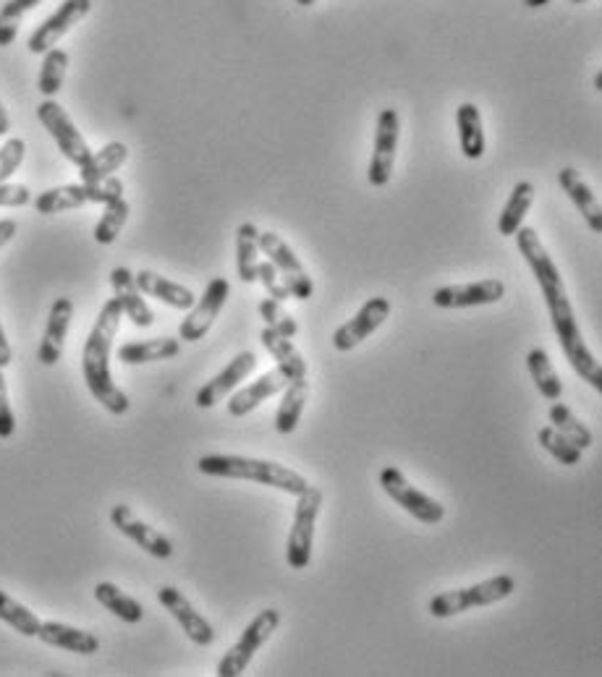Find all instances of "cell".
Masks as SVG:
<instances>
[{
	"instance_id": "cell-14",
	"label": "cell",
	"mask_w": 602,
	"mask_h": 677,
	"mask_svg": "<svg viewBox=\"0 0 602 677\" xmlns=\"http://www.w3.org/2000/svg\"><path fill=\"white\" fill-rule=\"evenodd\" d=\"M110 524H114L126 539H131L134 545L142 547L147 555L158 557V560H168V557H174V545H170V539L166 537V534H160L158 528L145 524V520L139 518L137 512L129 508V505H116V508L110 510Z\"/></svg>"
},
{
	"instance_id": "cell-8",
	"label": "cell",
	"mask_w": 602,
	"mask_h": 677,
	"mask_svg": "<svg viewBox=\"0 0 602 677\" xmlns=\"http://www.w3.org/2000/svg\"><path fill=\"white\" fill-rule=\"evenodd\" d=\"M37 118H40V123L48 129L50 137L56 139L58 150L63 152V158L71 160L77 168L85 166L92 150H89L85 137L79 133L77 123L71 121V116L58 106L53 97H45L40 106H37Z\"/></svg>"
},
{
	"instance_id": "cell-29",
	"label": "cell",
	"mask_w": 602,
	"mask_h": 677,
	"mask_svg": "<svg viewBox=\"0 0 602 677\" xmlns=\"http://www.w3.org/2000/svg\"><path fill=\"white\" fill-rule=\"evenodd\" d=\"M126 160H129V150H126L124 141H110V145L102 147V150L89 155V160L79 168L81 183H95L102 181V178L114 176Z\"/></svg>"
},
{
	"instance_id": "cell-31",
	"label": "cell",
	"mask_w": 602,
	"mask_h": 677,
	"mask_svg": "<svg viewBox=\"0 0 602 677\" xmlns=\"http://www.w3.org/2000/svg\"><path fill=\"white\" fill-rule=\"evenodd\" d=\"M95 599H98L110 615H116L118 620H124L129 625L142 623L145 607L139 605V601L134 597H129V594L118 589L116 584H110V580H102V584L95 586Z\"/></svg>"
},
{
	"instance_id": "cell-35",
	"label": "cell",
	"mask_w": 602,
	"mask_h": 677,
	"mask_svg": "<svg viewBox=\"0 0 602 677\" xmlns=\"http://www.w3.org/2000/svg\"><path fill=\"white\" fill-rule=\"evenodd\" d=\"M0 620L6 625H11L13 630L27 638H34L40 634V617H37L32 609H27L21 601L9 597L6 591H0Z\"/></svg>"
},
{
	"instance_id": "cell-21",
	"label": "cell",
	"mask_w": 602,
	"mask_h": 677,
	"mask_svg": "<svg viewBox=\"0 0 602 677\" xmlns=\"http://www.w3.org/2000/svg\"><path fill=\"white\" fill-rule=\"evenodd\" d=\"M42 644L56 646V649L63 651H73L81 654V657H89V654H98L100 651V638L95 634H89V630L73 628V625L66 623H40V634H37Z\"/></svg>"
},
{
	"instance_id": "cell-16",
	"label": "cell",
	"mask_w": 602,
	"mask_h": 677,
	"mask_svg": "<svg viewBox=\"0 0 602 677\" xmlns=\"http://www.w3.org/2000/svg\"><path fill=\"white\" fill-rule=\"evenodd\" d=\"M255 367H257V356L255 354H251V351L236 354L226 369L218 371V375H215L210 382H205L203 387H199L197 396H195V404L199 408L218 406L223 398H228L230 392H234L236 387H239L244 379H247L251 371H255Z\"/></svg>"
},
{
	"instance_id": "cell-6",
	"label": "cell",
	"mask_w": 602,
	"mask_h": 677,
	"mask_svg": "<svg viewBox=\"0 0 602 677\" xmlns=\"http://www.w3.org/2000/svg\"><path fill=\"white\" fill-rule=\"evenodd\" d=\"M296 512H294V526L288 534V547H286V560L288 568L304 570L312 562V545H315V524L323 508V492L317 487H307L302 495H296Z\"/></svg>"
},
{
	"instance_id": "cell-7",
	"label": "cell",
	"mask_w": 602,
	"mask_h": 677,
	"mask_svg": "<svg viewBox=\"0 0 602 677\" xmlns=\"http://www.w3.org/2000/svg\"><path fill=\"white\" fill-rule=\"evenodd\" d=\"M381 487L393 502L401 505V510H406L408 516L420 520V524L435 526L445 518L443 505L437 502L435 497H430V495L422 492V489H416L414 484L398 471V468H393V466L383 468V471H381Z\"/></svg>"
},
{
	"instance_id": "cell-15",
	"label": "cell",
	"mask_w": 602,
	"mask_h": 677,
	"mask_svg": "<svg viewBox=\"0 0 602 677\" xmlns=\"http://www.w3.org/2000/svg\"><path fill=\"white\" fill-rule=\"evenodd\" d=\"M505 296L503 280H480L464 282V286H443L433 293V303L437 309H472L497 303Z\"/></svg>"
},
{
	"instance_id": "cell-20",
	"label": "cell",
	"mask_w": 602,
	"mask_h": 677,
	"mask_svg": "<svg viewBox=\"0 0 602 677\" xmlns=\"http://www.w3.org/2000/svg\"><path fill=\"white\" fill-rule=\"evenodd\" d=\"M110 286H114L116 299L121 303L124 317H129L137 327H152L155 311L150 309V303L145 301V293L139 290L129 267H116V270L110 272Z\"/></svg>"
},
{
	"instance_id": "cell-25",
	"label": "cell",
	"mask_w": 602,
	"mask_h": 677,
	"mask_svg": "<svg viewBox=\"0 0 602 677\" xmlns=\"http://www.w3.org/2000/svg\"><path fill=\"white\" fill-rule=\"evenodd\" d=\"M309 400V382L307 377L294 379L284 387V400L278 404V411H275V429L280 435H292L299 427L304 408H307Z\"/></svg>"
},
{
	"instance_id": "cell-26",
	"label": "cell",
	"mask_w": 602,
	"mask_h": 677,
	"mask_svg": "<svg viewBox=\"0 0 602 677\" xmlns=\"http://www.w3.org/2000/svg\"><path fill=\"white\" fill-rule=\"evenodd\" d=\"M461 152L466 160H480L485 155V129H482V113L474 102H464L456 110Z\"/></svg>"
},
{
	"instance_id": "cell-34",
	"label": "cell",
	"mask_w": 602,
	"mask_h": 677,
	"mask_svg": "<svg viewBox=\"0 0 602 677\" xmlns=\"http://www.w3.org/2000/svg\"><path fill=\"white\" fill-rule=\"evenodd\" d=\"M550 427H555L561 431L563 437H566L569 442H574L579 450H586L592 448L594 445V435L590 431V427H586L584 421H579L574 411H571L569 406H563L561 400H555L553 406H550Z\"/></svg>"
},
{
	"instance_id": "cell-19",
	"label": "cell",
	"mask_w": 602,
	"mask_h": 677,
	"mask_svg": "<svg viewBox=\"0 0 602 677\" xmlns=\"http://www.w3.org/2000/svg\"><path fill=\"white\" fill-rule=\"evenodd\" d=\"M71 319H73V301L61 296V299H56L53 307H50V317L48 325H45L40 351H37V359H40L42 367H56V364L61 361Z\"/></svg>"
},
{
	"instance_id": "cell-39",
	"label": "cell",
	"mask_w": 602,
	"mask_h": 677,
	"mask_svg": "<svg viewBox=\"0 0 602 677\" xmlns=\"http://www.w3.org/2000/svg\"><path fill=\"white\" fill-rule=\"evenodd\" d=\"M537 440L542 448L550 452V456L559 460V464H563V466L582 464V450H579L574 442H569L555 427H542L537 431Z\"/></svg>"
},
{
	"instance_id": "cell-24",
	"label": "cell",
	"mask_w": 602,
	"mask_h": 677,
	"mask_svg": "<svg viewBox=\"0 0 602 677\" xmlns=\"http://www.w3.org/2000/svg\"><path fill=\"white\" fill-rule=\"evenodd\" d=\"M259 340H263L265 351L273 356L275 364H278V369L286 371V377L292 379H304L307 377V359L299 354V348L292 344V338H284V335H278L270 327H265L263 335H259Z\"/></svg>"
},
{
	"instance_id": "cell-13",
	"label": "cell",
	"mask_w": 602,
	"mask_h": 677,
	"mask_svg": "<svg viewBox=\"0 0 602 677\" xmlns=\"http://www.w3.org/2000/svg\"><path fill=\"white\" fill-rule=\"evenodd\" d=\"M388 317H391V301L385 299V296H375V299L364 303L348 322H344L336 332H333V346H336V351L341 354L354 351V348L362 346Z\"/></svg>"
},
{
	"instance_id": "cell-41",
	"label": "cell",
	"mask_w": 602,
	"mask_h": 677,
	"mask_svg": "<svg viewBox=\"0 0 602 677\" xmlns=\"http://www.w3.org/2000/svg\"><path fill=\"white\" fill-rule=\"evenodd\" d=\"M24 155H27V145L24 139L19 137L9 139L3 147H0V183H6L13 173H17L21 162H24Z\"/></svg>"
},
{
	"instance_id": "cell-36",
	"label": "cell",
	"mask_w": 602,
	"mask_h": 677,
	"mask_svg": "<svg viewBox=\"0 0 602 677\" xmlns=\"http://www.w3.org/2000/svg\"><path fill=\"white\" fill-rule=\"evenodd\" d=\"M66 71H69V53L61 48L48 50L40 69V79H37V89H40L42 97H56L61 92Z\"/></svg>"
},
{
	"instance_id": "cell-48",
	"label": "cell",
	"mask_w": 602,
	"mask_h": 677,
	"mask_svg": "<svg viewBox=\"0 0 602 677\" xmlns=\"http://www.w3.org/2000/svg\"><path fill=\"white\" fill-rule=\"evenodd\" d=\"M11 131V118H9V110L3 108V102H0V137H6V133Z\"/></svg>"
},
{
	"instance_id": "cell-12",
	"label": "cell",
	"mask_w": 602,
	"mask_h": 677,
	"mask_svg": "<svg viewBox=\"0 0 602 677\" xmlns=\"http://www.w3.org/2000/svg\"><path fill=\"white\" fill-rule=\"evenodd\" d=\"M89 11H92V0H63L61 9H58L53 17L45 19L27 40L29 53L45 56L48 50H53L56 44L63 40V34H69Z\"/></svg>"
},
{
	"instance_id": "cell-4",
	"label": "cell",
	"mask_w": 602,
	"mask_h": 677,
	"mask_svg": "<svg viewBox=\"0 0 602 677\" xmlns=\"http://www.w3.org/2000/svg\"><path fill=\"white\" fill-rule=\"evenodd\" d=\"M514 591H516L514 576H495V578L482 580V584L466 586V589H453V591L437 594V597L430 601L427 609H430V615L437 617V620H448V617L470 613V609L497 605V601L509 599Z\"/></svg>"
},
{
	"instance_id": "cell-51",
	"label": "cell",
	"mask_w": 602,
	"mask_h": 677,
	"mask_svg": "<svg viewBox=\"0 0 602 677\" xmlns=\"http://www.w3.org/2000/svg\"><path fill=\"white\" fill-rule=\"evenodd\" d=\"M296 3H299V6H304V9H309V6H315V3H317V0H296Z\"/></svg>"
},
{
	"instance_id": "cell-46",
	"label": "cell",
	"mask_w": 602,
	"mask_h": 677,
	"mask_svg": "<svg viewBox=\"0 0 602 677\" xmlns=\"http://www.w3.org/2000/svg\"><path fill=\"white\" fill-rule=\"evenodd\" d=\"M13 361V351H11V344L9 338H6V330L3 325H0V369H6L9 364Z\"/></svg>"
},
{
	"instance_id": "cell-32",
	"label": "cell",
	"mask_w": 602,
	"mask_h": 677,
	"mask_svg": "<svg viewBox=\"0 0 602 677\" xmlns=\"http://www.w3.org/2000/svg\"><path fill=\"white\" fill-rule=\"evenodd\" d=\"M85 205H89L85 183L56 186V189L42 191L40 197L34 199V210L40 215H61L69 210H79V207Z\"/></svg>"
},
{
	"instance_id": "cell-43",
	"label": "cell",
	"mask_w": 602,
	"mask_h": 677,
	"mask_svg": "<svg viewBox=\"0 0 602 677\" xmlns=\"http://www.w3.org/2000/svg\"><path fill=\"white\" fill-rule=\"evenodd\" d=\"M257 282H263L267 296L275 301H286L292 299V290H288V286L284 282V278H280L278 270H275L270 259H265V262H259L257 267Z\"/></svg>"
},
{
	"instance_id": "cell-45",
	"label": "cell",
	"mask_w": 602,
	"mask_h": 677,
	"mask_svg": "<svg viewBox=\"0 0 602 677\" xmlns=\"http://www.w3.org/2000/svg\"><path fill=\"white\" fill-rule=\"evenodd\" d=\"M32 202V191L24 183H0V207H24Z\"/></svg>"
},
{
	"instance_id": "cell-5",
	"label": "cell",
	"mask_w": 602,
	"mask_h": 677,
	"mask_svg": "<svg viewBox=\"0 0 602 677\" xmlns=\"http://www.w3.org/2000/svg\"><path fill=\"white\" fill-rule=\"evenodd\" d=\"M278 623H280L278 609H263V613H259L255 620L244 628L239 641L223 654V659L218 661V669H215L218 677H239L244 669L249 667V661L255 659V654L263 649L267 641H270V636L278 630Z\"/></svg>"
},
{
	"instance_id": "cell-50",
	"label": "cell",
	"mask_w": 602,
	"mask_h": 677,
	"mask_svg": "<svg viewBox=\"0 0 602 677\" xmlns=\"http://www.w3.org/2000/svg\"><path fill=\"white\" fill-rule=\"evenodd\" d=\"M594 89H598V92L602 89V71L594 73Z\"/></svg>"
},
{
	"instance_id": "cell-23",
	"label": "cell",
	"mask_w": 602,
	"mask_h": 677,
	"mask_svg": "<svg viewBox=\"0 0 602 677\" xmlns=\"http://www.w3.org/2000/svg\"><path fill=\"white\" fill-rule=\"evenodd\" d=\"M134 280H137V286L145 296H152V299L168 303V307H174V309L189 311L197 301V296L191 293L187 286L162 278V275L152 272V270H139L137 275H134Z\"/></svg>"
},
{
	"instance_id": "cell-49",
	"label": "cell",
	"mask_w": 602,
	"mask_h": 677,
	"mask_svg": "<svg viewBox=\"0 0 602 677\" xmlns=\"http://www.w3.org/2000/svg\"><path fill=\"white\" fill-rule=\"evenodd\" d=\"M526 9H542V6H547L550 0H524Z\"/></svg>"
},
{
	"instance_id": "cell-42",
	"label": "cell",
	"mask_w": 602,
	"mask_h": 677,
	"mask_svg": "<svg viewBox=\"0 0 602 677\" xmlns=\"http://www.w3.org/2000/svg\"><path fill=\"white\" fill-rule=\"evenodd\" d=\"M85 191H87L89 205H108V202H116V199L124 197V181L116 176H108V178H102V181L85 183Z\"/></svg>"
},
{
	"instance_id": "cell-3",
	"label": "cell",
	"mask_w": 602,
	"mask_h": 677,
	"mask_svg": "<svg viewBox=\"0 0 602 677\" xmlns=\"http://www.w3.org/2000/svg\"><path fill=\"white\" fill-rule=\"evenodd\" d=\"M199 474L215 476V479H241L265 484V487L280 489L288 495H302L309 487L302 474L292 471L284 464L265 458H247V456H205L197 460Z\"/></svg>"
},
{
	"instance_id": "cell-40",
	"label": "cell",
	"mask_w": 602,
	"mask_h": 677,
	"mask_svg": "<svg viewBox=\"0 0 602 677\" xmlns=\"http://www.w3.org/2000/svg\"><path fill=\"white\" fill-rule=\"evenodd\" d=\"M259 317L265 319V327H270V330L284 335V338H296V332H299L296 319L288 315L284 307H280V301H275V299L259 301Z\"/></svg>"
},
{
	"instance_id": "cell-38",
	"label": "cell",
	"mask_w": 602,
	"mask_h": 677,
	"mask_svg": "<svg viewBox=\"0 0 602 677\" xmlns=\"http://www.w3.org/2000/svg\"><path fill=\"white\" fill-rule=\"evenodd\" d=\"M40 3L42 0H9V3L0 9V48H9V44L17 42L21 19Z\"/></svg>"
},
{
	"instance_id": "cell-44",
	"label": "cell",
	"mask_w": 602,
	"mask_h": 677,
	"mask_svg": "<svg viewBox=\"0 0 602 677\" xmlns=\"http://www.w3.org/2000/svg\"><path fill=\"white\" fill-rule=\"evenodd\" d=\"M17 431V419H13L11 400H9V387H6V375L0 369V440H9Z\"/></svg>"
},
{
	"instance_id": "cell-10",
	"label": "cell",
	"mask_w": 602,
	"mask_h": 677,
	"mask_svg": "<svg viewBox=\"0 0 602 677\" xmlns=\"http://www.w3.org/2000/svg\"><path fill=\"white\" fill-rule=\"evenodd\" d=\"M401 137V118L396 108H383L377 116V131H375V152L373 162H369L367 178L375 189L388 186L393 176V166H396V150Z\"/></svg>"
},
{
	"instance_id": "cell-17",
	"label": "cell",
	"mask_w": 602,
	"mask_h": 677,
	"mask_svg": "<svg viewBox=\"0 0 602 677\" xmlns=\"http://www.w3.org/2000/svg\"><path fill=\"white\" fill-rule=\"evenodd\" d=\"M158 601L170 615H174V620L181 625V630L187 634L191 644L210 646L215 641L213 625L207 623L205 617L197 613L195 605H191L181 591L174 589V586H162V589H158Z\"/></svg>"
},
{
	"instance_id": "cell-47",
	"label": "cell",
	"mask_w": 602,
	"mask_h": 677,
	"mask_svg": "<svg viewBox=\"0 0 602 677\" xmlns=\"http://www.w3.org/2000/svg\"><path fill=\"white\" fill-rule=\"evenodd\" d=\"M17 220H0V249L6 247V243L13 241V236H17Z\"/></svg>"
},
{
	"instance_id": "cell-52",
	"label": "cell",
	"mask_w": 602,
	"mask_h": 677,
	"mask_svg": "<svg viewBox=\"0 0 602 677\" xmlns=\"http://www.w3.org/2000/svg\"><path fill=\"white\" fill-rule=\"evenodd\" d=\"M571 3H576V6H582V3H590V0H571Z\"/></svg>"
},
{
	"instance_id": "cell-28",
	"label": "cell",
	"mask_w": 602,
	"mask_h": 677,
	"mask_svg": "<svg viewBox=\"0 0 602 677\" xmlns=\"http://www.w3.org/2000/svg\"><path fill=\"white\" fill-rule=\"evenodd\" d=\"M181 354V340L178 338H152L139 340V344H126L118 348V359L124 364H152L168 361Z\"/></svg>"
},
{
	"instance_id": "cell-11",
	"label": "cell",
	"mask_w": 602,
	"mask_h": 677,
	"mask_svg": "<svg viewBox=\"0 0 602 677\" xmlns=\"http://www.w3.org/2000/svg\"><path fill=\"white\" fill-rule=\"evenodd\" d=\"M228 296H230V282L226 278H213L210 282H207L203 299L195 301V307L189 309V317L184 319L181 327H178V338L187 340V344H197V340H203L205 335L210 332L215 319L220 317Z\"/></svg>"
},
{
	"instance_id": "cell-37",
	"label": "cell",
	"mask_w": 602,
	"mask_h": 677,
	"mask_svg": "<svg viewBox=\"0 0 602 677\" xmlns=\"http://www.w3.org/2000/svg\"><path fill=\"white\" fill-rule=\"evenodd\" d=\"M129 212H131V205L126 202L124 197L116 199V202H108L106 212H102L98 226H95V241L102 243V247L116 243V238L121 236L126 220H129Z\"/></svg>"
},
{
	"instance_id": "cell-1",
	"label": "cell",
	"mask_w": 602,
	"mask_h": 677,
	"mask_svg": "<svg viewBox=\"0 0 602 677\" xmlns=\"http://www.w3.org/2000/svg\"><path fill=\"white\" fill-rule=\"evenodd\" d=\"M516 247H519V251H522V257L526 259V265H530V270L534 275V280H537L542 296H545L550 322H553V330H555V335H559V344L563 348V354H566L571 369H574L586 385H592L594 390H602L600 361L594 359L592 348L586 346L582 327H579L576 317H574V307H571V301H569L566 282H563V275L559 267H555L553 257L547 255L545 243L540 241L537 230L526 228V226L519 228Z\"/></svg>"
},
{
	"instance_id": "cell-22",
	"label": "cell",
	"mask_w": 602,
	"mask_h": 677,
	"mask_svg": "<svg viewBox=\"0 0 602 677\" xmlns=\"http://www.w3.org/2000/svg\"><path fill=\"white\" fill-rule=\"evenodd\" d=\"M559 183L561 189L569 193V199L574 202V207L582 212V218L586 220L592 233H602V210H600V199L594 197V191L590 189V183L579 176L576 168H563L559 170Z\"/></svg>"
},
{
	"instance_id": "cell-33",
	"label": "cell",
	"mask_w": 602,
	"mask_h": 677,
	"mask_svg": "<svg viewBox=\"0 0 602 677\" xmlns=\"http://www.w3.org/2000/svg\"><path fill=\"white\" fill-rule=\"evenodd\" d=\"M526 369H530V375L534 379V385H537L540 396L545 400H561L563 396V382L559 377V371L553 369V361H550V356L542 351V348H532L530 354H526Z\"/></svg>"
},
{
	"instance_id": "cell-2",
	"label": "cell",
	"mask_w": 602,
	"mask_h": 677,
	"mask_svg": "<svg viewBox=\"0 0 602 677\" xmlns=\"http://www.w3.org/2000/svg\"><path fill=\"white\" fill-rule=\"evenodd\" d=\"M121 319L124 309L114 296V299L102 303L98 322L89 330L85 351H81V375H85L89 392L114 416H124L131 408L129 396L114 382V375H110V351H114V340L118 335V327H121Z\"/></svg>"
},
{
	"instance_id": "cell-9",
	"label": "cell",
	"mask_w": 602,
	"mask_h": 677,
	"mask_svg": "<svg viewBox=\"0 0 602 677\" xmlns=\"http://www.w3.org/2000/svg\"><path fill=\"white\" fill-rule=\"evenodd\" d=\"M259 249L265 251V257L270 259L275 270H278L280 278L292 290V299L307 301L312 299V293H315V282L304 270V265L299 262V257L294 255V249L288 247V243L280 238L278 233H273V230H259Z\"/></svg>"
},
{
	"instance_id": "cell-27",
	"label": "cell",
	"mask_w": 602,
	"mask_h": 677,
	"mask_svg": "<svg viewBox=\"0 0 602 677\" xmlns=\"http://www.w3.org/2000/svg\"><path fill=\"white\" fill-rule=\"evenodd\" d=\"M534 197H537V189H534V183L519 181L514 186V191H511L509 202H505V207H503L501 220H497V233L505 236V238L516 236V230L524 226L526 212L532 210Z\"/></svg>"
},
{
	"instance_id": "cell-18",
	"label": "cell",
	"mask_w": 602,
	"mask_h": 677,
	"mask_svg": "<svg viewBox=\"0 0 602 677\" xmlns=\"http://www.w3.org/2000/svg\"><path fill=\"white\" fill-rule=\"evenodd\" d=\"M292 382V379L286 377L284 369H270L265 371L263 377L255 379V382L244 385L241 390H236L234 396L228 400V416H234V419H244V416H249L251 411H257L259 406L265 404L267 398L278 396V392H284V387Z\"/></svg>"
},
{
	"instance_id": "cell-30",
	"label": "cell",
	"mask_w": 602,
	"mask_h": 677,
	"mask_svg": "<svg viewBox=\"0 0 602 677\" xmlns=\"http://www.w3.org/2000/svg\"><path fill=\"white\" fill-rule=\"evenodd\" d=\"M259 228L255 222H241L236 228V272L241 282H257L259 267Z\"/></svg>"
}]
</instances>
